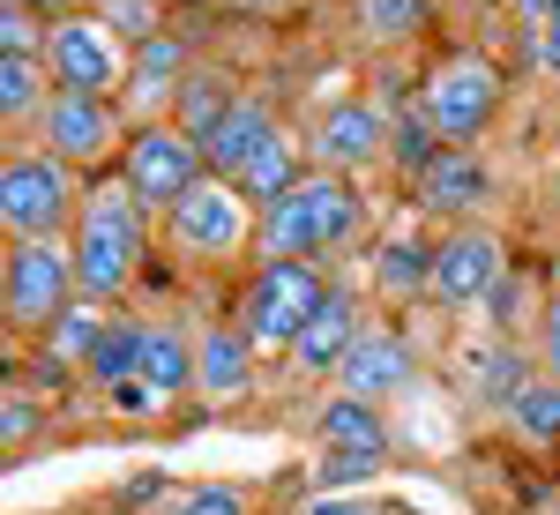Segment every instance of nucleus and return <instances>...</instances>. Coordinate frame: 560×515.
<instances>
[{"label": "nucleus", "mask_w": 560, "mask_h": 515, "mask_svg": "<svg viewBox=\"0 0 560 515\" xmlns=\"http://www.w3.org/2000/svg\"><path fill=\"white\" fill-rule=\"evenodd\" d=\"M113 329V306H97V300H75L52 329L38 337V351L52 359V366H83L90 374V359H97V337Z\"/></svg>", "instance_id": "b1692460"}, {"label": "nucleus", "mask_w": 560, "mask_h": 515, "mask_svg": "<svg viewBox=\"0 0 560 515\" xmlns=\"http://www.w3.org/2000/svg\"><path fill=\"white\" fill-rule=\"evenodd\" d=\"M187 75H195V52H187L173 31H165V38H150V45H135L128 90H120V113H128V128H158V120H173Z\"/></svg>", "instance_id": "dca6fc26"}, {"label": "nucleus", "mask_w": 560, "mask_h": 515, "mask_svg": "<svg viewBox=\"0 0 560 515\" xmlns=\"http://www.w3.org/2000/svg\"><path fill=\"white\" fill-rule=\"evenodd\" d=\"M351 23L366 45H411L433 23V0H351Z\"/></svg>", "instance_id": "a878e982"}, {"label": "nucleus", "mask_w": 560, "mask_h": 515, "mask_svg": "<svg viewBox=\"0 0 560 515\" xmlns=\"http://www.w3.org/2000/svg\"><path fill=\"white\" fill-rule=\"evenodd\" d=\"M60 90H52V75H45V60H0V120L23 134H38L45 120V105H52Z\"/></svg>", "instance_id": "393cba45"}, {"label": "nucleus", "mask_w": 560, "mask_h": 515, "mask_svg": "<svg viewBox=\"0 0 560 515\" xmlns=\"http://www.w3.org/2000/svg\"><path fill=\"white\" fill-rule=\"evenodd\" d=\"M113 172L128 179V195L150 216H165L179 195L210 172V157H202V142H195V134H179L173 120H158V128H135L128 134V150H120V165H113Z\"/></svg>", "instance_id": "9b49d317"}, {"label": "nucleus", "mask_w": 560, "mask_h": 515, "mask_svg": "<svg viewBox=\"0 0 560 515\" xmlns=\"http://www.w3.org/2000/svg\"><path fill=\"white\" fill-rule=\"evenodd\" d=\"M135 382L150 388L165 411L195 396V337L179 329V321H150V351H142V374Z\"/></svg>", "instance_id": "6ab92c4d"}, {"label": "nucleus", "mask_w": 560, "mask_h": 515, "mask_svg": "<svg viewBox=\"0 0 560 515\" xmlns=\"http://www.w3.org/2000/svg\"><path fill=\"white\" fill-rule=\"evenodd\" d=\"M411 382H419V351H411V337L388 329V321H366V337L351 343L345 374H337L329 388H345V396H359V403H382L388 411Z\"/></svg>", "instance_id": "2eb2a0df"}, {"label": "nucleus", "mask_w": 560, "mask_h": 515, "mask_svg": "<svg viewBox=\"0 0 560 515\" xmlns=\"http://www.w3.org/2000/svg\"><path fill=\"white\" fill-rule=\"evenodd\" d=\"M105 403H113L120 419H150V411H165V403H158V396H150V388H142V382H120V388H113V396H105Z\"/></svg>", "instance_id": "f704fd0d"}, {"label": "nucleus", "mask_w": 560, "mask_h": 515, "mask_svg": "<svg viewBox=\"0 0 560 515\" xmlns=\"http://www.w3.org/2000/svg\"><path fill=\"white\" fill-rule=\"evenodd\" d=\"M90 179L75 165H60L38 142H8L0 157V232L8 239H75V216H83Z\"/></svg>", "instance_id": "20e7f679"}, {"label": "nucleus", "mask_w": 560, "mask_h": 515, "mask_svg": "<svg viewBox=\"0 0 560 515\" xmlns=\"http://www.w3.org/2000/svg\"><path fill=\"white\" fill-rule=\"evenodd\" d=\"M314 441L329 448V464L374 471V464L388 456V411L382 403H359V396H345V388H329L322 411H314Z\"/></svg>", "instance_id": "f3484780"}, {"label": "nucleus", "mask_w": 560, "mask_h": 515, "mask_svg": "<svg viewBox=\"0 0 560 515\" xmlns=\"http://www.w3.org/2000/svg\"><path fill=\"white\" fill-rule=\"evenodd\" d=\"M300 515H396V508H382L374 493H314V501H300Z\"/></svg>", "instance_id": "2f4dec72"}, {"label": "nucleus", "mask_w": 560, "mask_h": 515, "mask_svg": "<svg viewBox=\"0 0 560 515\" xmlns=\"http://www.w3.org/2000/svg\"><path fill=\"white\" fill-rule=\"evenodd\" d=\"M337 284H329V269H314V261H261L255 277L240 284V329H247V343H255L261 359H284L292 343L306 337V321L322 314V300H329Z\"/></svg>", "instance_id": "423d86ee"}, {"label": "nucleus", "mask_w": 560, "mask_h": 515, "mask_svg": "<svg viewBox=\"0 0 560 515\" xmlns=\"http://www.w3.org/2000/svg\"><path fill=\"white\" fill-rule=\"evenodd\" d=\"M366 239V195L345 172H306L284 202L261 210V261H322Z\"/></svg>", "instance_id": "f03ea898"}, {"label": "nucleus", "mask_w": 560, "mask_h": 515, "mask_svg": "<svg viewBox=\"0 0 560 515\" xmlns=\"http://www.w3.org/2000/svg\"><path fill=\"white\" fill-rule=\"evenodd\" d=\"M530 351H538V374H560V284L530 314Z\"/></svg>", "instance_id": "7c9ffc66"}, {"label": "nucleus", "mask_w": 560, "mask_h": 515, "mask_svg": "<svg viewBox=\"0 0 560 515\" xmlns=\"http://www.w3.org/2000/svg\"><path fill=\"white\" fill-rule=\"evenodd\" d=\"M158 515H255V501L232 478H195V485H165Z\"/></svg>", "instance_id": "bb28decb"}, {"label": "nucleus", "mask_w": 560, "mask_h": 515, "mask_svg": "<svg viewBox=\"0 0 560 515\" xmlns=\"http://www.w3.org/2000/svg\"><path fill=\"white\" fill-rule=\"evenodd\" d=\"M128 113L113 105V97H75V90H60L52 105H45L38 120V150H52L60 165H75L83 179H105V172L120 165V150H128Z\"/></svg>", "instance_id": "1a4fd4ad"}, {"label": "nucleus", "mask_w": 560, "mask_h": 515, "mask_svg": "<svg viewBox=\"0 0 560 515\" xmlns=\"http://www.w3.org/2000/svg\"><path fill=\"white\" fill-rule=\"evenodd\" d=\"M142 351H150V314H113V329L97 337V359H90V388L113 396L120 382H135Z\"/></svg>", "instance_id": "5701e85b"}, {"label": "nucleus", "mask_w": 560, "mask_h": 515, "mask_svg": "<svg viewBox=\"0 0 560 515\" xmlns=\"http://www.w3.org/2000/svg\"><path fill=\"white\" fill-rule=\"evenodd\" d=\"M509 277V239L486 224H448L433 239V277H427V306L441 314H486L493 284Z\"/></svg>", "instance_id": "9d476101"}, {"label": "nucleus", "mask_w": 560, "mask_h": 515, "mask_svg": "<svg viewBox=\"0 0 560 515\" xmlns=\"http://www.w3.org/2000/svg\"><path fill=\"white\" fill-rule=\"evenodd\" d=\"M501 105H509V75L486 52H441L419 83V113H427V134L441 150H471L501 120Z\"/></svg>", "instance_id": "39448f33"}, {"label": "nucleus", "mask_w": 560, "mask_h": 515, "mask_svg": "<svg viewBox=\"0 0 560 515\" xmlns=\"http://www.w3.org/2000/svg\"><path fill=\"white\" fill-rule=\"evenodd\" d=\"M516 314H523V277H516V269H509V277L493 284V300H486V321H493V329H509Z\"/></svg>", "instance_id": "72a5a7b5"}, {"label": "nucleus", "mask_w": 560, "mask_h": 515, "mask_svg": "<svg viewBox=\"0 0 560 515\" xmlns=\"http://www.w3.org/2000/svg\"><path fill=\"white\" fill-rule=\"evenodd\" d=\"M530 68L560 83V8L546 15V23H530Z\"/></svg>", "instance_id": "473e14b6"}, {"label": "nucleus", "mask_w": 560, "mask_h": 515, "mask_svg": "<svg viewBox=\"0 0 560 515\" xmlns=\"http://www.w3.org/2000/svg\"><path fill=\"white\" fill-rule=\"evenodd\" d=\"M97 15H105V23H113L128 45L165 38V8H158V0H97Z\"/></svg>", "instance_id": "c85d7f7f"}, {"label": "nucleus", "mask_w": 560, "mask_h": 515, "mask_svg": "<svg viewBox=\"0 0 560 515\" xmlns=\"http://www.w3.org/2000/svg\"><path fill=\"white\" fill-rule=\"evenodd\" d=\"M128 68H135V45L97 15H60L52 31H45V75L52 90H75V97H113L120 105V90H128Z\"/></svg>", "instance_id": "6e6552de"}, {"label": "nucleus", "mask_w": 560, "mask_h": 515, "mask_svg": "<svg viewBox=\"0 0 560 515\" xmlns=\"http://www.w3.org/2000/svg\"><path fill=\"white\" fill-rule=\"evenodd\" d=\"M261 388V351L247 343L240 321H202L195 329V403L210 411H232Z\"/></svg>", "instance_id": "ddd939ff"}, {"label": "nucleus", "mask_w": 560, "mask_h": 515, "mask_svg": "<svg viewBox=\"0 0 560 515\" xmlns=\"http://www.w3.org/2000/svg\"><path fill=\"white\" fill-rule=\"evenodd\" d=\"M45 23L31 0H0V60H45Z\"/></svg>", "instance_id": "cd10ccee"}, {"label": "nucleus", "mask_w": 560, "mask_h": 515, "mask_svg": "<svg viewBox=\"0 0 560 515\" xmlns=\"http://www.w3.org/2000/svg\"><path fill=\"white\" fill-rule=\"evenodd\" d=\"M388 157V113L374 97H337V105H322L314 113V128H306V165L314 172H366Z\"/></svg>", "instance_id": "f8f14e48"}, {"label": "nucleus", "mask_w": 560, "mask_h": 515, "mask_svg": "<svg viewBox=\"0 0 560 515\" xmlns=\"http://www.w3.org/2000/svg\"><path fill=\"white\" fill-rule=\"evenodd\" d=\"M232 15H284V8H300V0H224Z\"/></svg>", "instance_id": "c9c22d12"}, {"label": "nucleus", "mask_w": 560, "mask_h": 515, "mask_svg": "<svg viewBox=\"0 0 560 515\" xmlns=\"http://www.w3.org/2000/svg\"><path fill=\"white\" fill-rule=\"evenodd\" d=\"M284 134V120H277V105L261 97V90H240V105L224 113V128L210 134V172H224V179H247V165H255L261 150Z\"/></svg>", "instance_id": "a211bd4d"}, {"label": "nucleus", "mask_w": 560, "mask_h": 515, "mask_svg": "<svg viewBox=\"0 0 560 515\" xmlns=\"http://www.w3.org/2000/svg\"><path fill=\"white\" fill-rule=\"evenodd\" d=\"M150 247H158V216H150V210H142V202L128 195V179H120V172L90 179L83 216H75V239H68L83 300L120 306L135 284H142V269H150Z\"/></svg>", "instance_id": "f257e3e1"}, {"label": "nucleus", "mask_w": 560, "mask_h": 515, "mask_svg": "<svg viewBox=\"0 0 560 515\" xmlns=\"http://www.w3.org/2000/svg\"><path fill=\"white\" fill-rule=\"evenodd\" d=\"M501 426H509V441H523V448H560V374H530V382L509 396Z\"/></svg>", "instance_id": "412c9836"}, {"label": "nucleus", "mask_w": 560, "mask_h": 515, "mask_svg": "<svg viewBox=\"0 0 560 515\" xmlns=\"http://www.w3.org/2000/svg\"><path fill=\"white\" fill-rule=\"evenodd\" d=\"M158 239H165L187 269H232L240 255H261V202L240 179L202 172L173 210L158 216Z\"/></svg>", "instance_id": "7ed1b4c3"}, {"label": "nucleus", "mask_w": 560, "mask_h": 515, "mask_svg": "<svg viewBox=\"0 0 560 515\" xmlns=\"http://www.w3.org/2000/svg\"><path fill=\"white\" fill-rule=\"evenodd\" d=\"M38 426H45V403L23 396V382H8V396H0V441H8V456H15L23 441H38Z\"/></svg>", "instance_id": "c756f323"}, {"label": "nucleus", "mask_w": 560, "mask_h": 515, "mask_svg": "<svg viewBox=\"0 0 560 515\" xmlns=\"http://www.w3.org/2000/svg\"><path fill=\"white\" fill-rule=\"evenodd\" d=\"M553 284H560V247H553Z\"/></svg>", "instance_id": "58836bf2"}, {"label": "nucleus", "mask_w": 560, "mask_h": 515, "mask_svg": "<svg viewBox=\"0 0 560 515\" xmlns=\"http://www.w3.org/2000/svg\"><path fill=\"white\" fill-rule=\"evenodd\" d=\"M31 8H38V15H45V23H60V15H83V8H90V0H31Z\"/></svg>", "instance_id": "e433bc0d"}, {"label": "nucleus", "mask_w": 560, "mask_h": 515, "mask_svg": "<svg viewBox=\"0 0 560 515\" xmlns=\"http://www.w3.org/2000/svg\"><path fill=\"white\" fill-rule=\"evenodd\" d=\"M240 105V83L224 75V68H202L195 60V75H187V90H179V113H173V128L179 134H195L202 150H210V134L224 128V113Z\"/></svg>", "instance_id": "4be33fe9"}, {"label": "nucleus", "mask_w": 560, "mask_h": 515, "mask_svg": "<svg viewBox=\"0 0 560 515\" xmlns=\"http://www.w3.org/2000/svg\"><path fill=\"white\" fill-rule=\"evenodd\" d=\"M75 300H83V284H75V255L60 239H8V255H0V321H8V337L38 343Z\"/></svg>", "instance_id": "0eeeda50"}, {"label": "nucleus", "mask_w": 560, "mask_h": 515, "mask_svg": "<svg viewBox=\"0 0 560 515\" xmlns=\"http://www.w3.org/2000/svg\"><path fill=\"white\" fill-rule=\"evenodd\" d=\"M359 337H366V300H359L351 284H337V292L322 300V314L306 321V337L284 351V382H337Z\"/></svg>", "instance_id": "4468645a"}, {"label": "nucleus", "mask_w": 560, "mask_h": 515, "mask_svg": "<svg viewBox=\"0 0 560 515\" xmlns=\"http://www.w3.org/2000/svg\"><path fill=\"white\" fill-rule=\"evenodd\" d=\"M509 8H516V15H523V23H546V15H553V8H560V0H509Z\"/></svg>", "instance_id": "4c0bfd02"}, {"label": "nucleus", "mask_w": 560, "mask_h": 515, "mask_svg": "<svg viewBox=\"0 0 560 515\" xmlns=\"http://www.w3.org/2000/svg\"><path fill=\"white\" fill-rule=\"evenodd\" d=\"M419 202L456 224L464 210H478V202H486V165H478L471 150H441V157L427 165V179H419Z\"/></svg>", "instance_id": "aec40b11"}]
</instances>
